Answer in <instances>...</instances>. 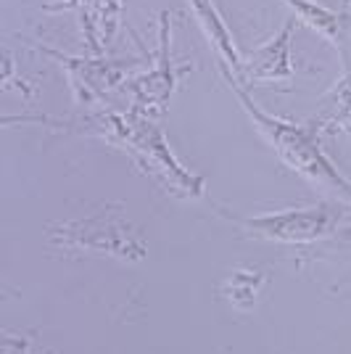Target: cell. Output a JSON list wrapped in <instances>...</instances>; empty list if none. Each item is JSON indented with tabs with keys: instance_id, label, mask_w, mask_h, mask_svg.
Instances as JSON below:
<instances>
[{
	"instance_id": "ba28073f",
	"label": "cell",
	"mask_w": 351,
	"mask_h": 354,
	"mask_svg": "<svg viewBox=\"0 0 351 354\" xmlns=\"http://www.w3.org/2000/svg\"><path fill=\"white\" fill-rule=\"evenodd\" d=\"M48 56H53L56 61H61V69L69 72V80H72V88L77 90L79 98L90 101L93 95L103 93L106 88L117 85L119 80L124 77V69L130 66H111V64H103L95 56L90 59H72V56H64V53H56L50 48H45Z\"/></svg>"
},
{
	"instance_id": "7a4b0ae2",
	"label": "cell",
	"mask_w": 351,
	"mask_h": 354,
	"mask_svg": "<svg viewBox=\"0 0 351 354\" xmlns=\"http://www.w3.org/2000/svg\"><path fill=\"white\" fill-rule=\"evenodd\" d=\"M341 209L333 204H320V207L304 209H285L275 214H262V217H238L243 227L251 233H259L262 238L280 241V243H309L317 238L333 233L338 225Z\"/></svg>"
},
{
	"instance_id": "3957f363",
	"label": "cell",
	"mask_w": 351,
	"mask_h": 354,
	"mask_svg": "<svg viewBox=\"0 0 351 354\" xmlns=\"http://www.w3.org/2000/svg\"><path fill=\"white\" fill-rule=\"evenodd\" d=\"M124 0H61L45 11H77L88 56H103L114 40Z\"/></svg>"
},
{
	"instance_id": "30bf717a",
	"label": "cell",
	"mask_w": 351,
	"mask_h": 354,
	"mask_svg": "<svg viewBox=\"0 0 351 354\" xmlns=\"http://www.w3.org/2000/svg\"><path fill=\"white\" fill-rule=\"evenodd\" d=\"M346 236H349V238H351V230H346Z\"/></svg>"
},
{
	"instance_id": "6da1fadb",
	"label": "cell",
	"mask_w": 351,
	"mask_h": 354,
	"mask_svg": "<svg viewBox=\"0 0 351 354\" xmlns=\"http://www.w3.org/2000/svg\"><path fill=\"white\" fill-rule=\"evenodd\" d=\"M225 80H227L230 90L238 95L243 111L249 114L259 135L275 148L280 162L288 164L293 172H298L307 183L320 188L322 193H336L338 198L351 201V183L338 172L336 164L325 156L320 140H317V133L309 124L301 127V124H293L288 119L267 114L264 109H259V104H254V98L238 80H233V77H225Z\"/></svg>"
},
{
	"instance_id": "9c48e42d",
	"label": "cell",
	"mask_w": 351,
	"mask_h": 354,
	"mask_svg": "<svg viewBox=\"0 0 351 354\" xmlns=\"http://www.w3.org/2000/svg\"><path fill=\"white\" fill-rule=\"evenodd\" d=\"M309 127L317 135H351V64H346V74L322 95Z\"/></svg>"
},
{
	"instance_id": "8992f818",
	"label": "cell",
	"mask_w": 351,
	"mask_h": 354,
	"mask_svg": "<svg viewBox=\"0 0 351 354\" xmlns=\"http://www.w3.org/2000/svg\"><path fill=\"white\" fill-rule=\"evenodd\" d=\"M185 3H188V8L193 11V19H196V24L201 27L209 45L217 50L222 74H225V77H233V80H240V72H243V53H240V48L235 45L233 32L225 24V16H222L220 8L214 6V0H185Z\"/></svg>"
},
{
	"instance_id": "52a82bcc",
	"label": "cell",
	"mask_w": 351,
	"mask_h": 354,
	"mask_svg": "<svg viewBox=\"0 0 351 354\" xmlns=\"http://www.w3.org/2000/svg\"><path fill=\"white\" fill-rule=\"evenodd\" d=\"M283 3L293 11L298 24H304L307 30L317 32L320 37H325L343 56V61L349 64L346 37H349L351 14L346 8H330V6L317 3V0H283Z\"/></svg>"
},
{
	"instance_id": "5b68a950",
	"label": "cell",
	"mask_w": 351,
	"mask_h": 354,
	"mask_svg": "<svg viewBox=\"0 0 351 354\" xmlns=\"http://www.w3.org/2000/svg\"><path fill=\"white\" fill-rule=\"evenodd\" d=\"M296 19H288L267 43L243 53V72H240V85L246 82H278L293 77V61H291V37Z\"/></svg>"
},
{
	"instance_id": "277c9868",
	"label": "cell",
	"mask_w": 351,
	"mask_h": 354,
	"mask_svg": "<svg viewBox=\"0 0 351 354\" xmlns=\"http://www.w3.org/2000/svg\"><path fill=\"white\" fill-rule=\"evenodd\" d=\"M172 11H161L159 21V48L153 56V69L146 72L143 77H137L132 82V90L137 95V104L151 109V106H164V101L169 98L172 88L177 85V80L185 72H191V66H175L172 61Z\"/></svg>"
}]
</instances>
